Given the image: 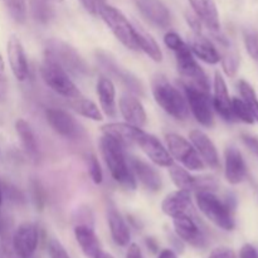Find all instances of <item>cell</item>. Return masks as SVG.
<instances>
[{"instance_id":"cell-25","label":"cell","mask_w":258,"mask_h":258,"mask_svg":"<svg viewBox=\"0 0 258 258\" xmlns=\"http://www.w3.org/2000/svg\"><path fill=\"white\" fill-rule=\"evenodd\" d=\"M194 14L201 19L204 27L211 33H216L221 30V22L219 14L214 0H189Z\"/></svg>"},{"instance_id":"cell-22","label":"cell","mask_w":258,"mask_h":258,"mask_svg":"<svg viewBox=\"0 0 258 258\" xmlns=\"http://www.w3.org/2000/svg\"><path fill=\"white\" fill-rule=\"evenodd\" d=\"M7 53L13 75L18 81H25V78L28 77V62L19 38L15 35L9 38L7 44Z\"/></svg>"},{"instance_id":"cell-45","label":"cell","mask_w":258,"mask_h":258,"mask_svg":"<svg viewBox=\"0 0 258 258\" xmlns=\"http://www.w3.org/2000/svg\"><path fill=\"white\" fill-rule=\"evenodd\" d=\"M209 258H237V256L233 249L228 248V247H218L212 251Z\"/></svg>"},{"instance_id":"cell-8","label":"cell","mask_w":258,"mask_h":258,"mask_svg":"<svg viewBox=\"0 0 258 258\" xmlns=\"http://www.w3.org/2000/svg\"><path fill=\"white\" fill-rule=\"evenodd\" d=\"M185 100L201 125L206 127H212L214 123L213 101L211 98V92L201 90L190 83H183Z\"/></svg>"},{"instance_id":"cell-51","label":"cell","mask_w":258,"mask_h":258,"mask_svg":"<svg viewBox=\"0 0 258 258\" xmlns=\"http://www.w3.org/2000/svg\"><path fill=\"white\" fill-rule=\"evenodd\" d=\"M97 258H113V257L111 256L110 253H106V252H103V251H102V252H101L100 254H98Z\"/></svg>"},{"instance_id":"cell-36","label":"cell","mask_w":258,"mask_h":258,"mask_svg":"<svg viewBox=\"0 0 258 258\" xmlns=\"http://www.w3.org/2000/svg\"><path fill=\"white\" fill-rule=\"evenodd\" d=\"M243 40L247 53L258 66V30L254 28H246L243 30Z\"/></svg>"},{"instance_id":"cell-11","label":"cell","mask_w":258,"mask_h":258,"mask_svg":"<svg viewBox=\"0 0 258 258\" xmlns=\"http://www.w3.org/2000/svg\"><path fill=\"white\" fill-rule=\"evenodd\" d=\"M45 117L53 130L70 140H78L85 136V130L75 117L62 108H48Z\"/></svg>"},{"instance_id":"cell-54","label":"cell","mask_w":258,"mask_h":258,"mask_svg":"<svg viewBox=\"0 0 258 258\" xmlns=\"http://www.w3.org/2000/svg\"><path fill=\"white\" fill-rule=\"evenodd\" d=\"M0 258H5V257H4V254H3V253H0Z\"/></svg>"},{"instance_id":"cell-14","label":"cell","mask_w":258,"mask_h":258,"mask_svg":"<svg viewBox=\"0 0 258 258\" xmlns=\"http://www.w3.org/2000/svg\"><path fill=\"white\" fill-rule=\"evenodd\" d=\"M39 239L38 227L34 223L25 222L13 232V244L20 258H28L35 253Z\"/></svg>"},{"instance_id":"cell-30","label":"cell","mask_w":258,"mask_h":258,"mask_svg":"<svg viewBox=\"0 0 258 258\" xmlns=\"http://www.w3.org/2000/svg\"><path fill=\"white\" fill-rule=\"evenodd\" d=\"M134 28H135V37L139 49L144 50L155 62H161L163 60V52H161L156 40L153 38V35L146 32L140 25H134Z\"/></svg>"},{"instance_id":"cell-24","label":"cell","mask_w":258,"mask_h":258,"mask_svg":"<svg viewBox=\"0 0 258 258\" xmlns=\"http://www.w3.org/2000/svg\"><path fill=\"white\" fill-rule=\"evenodd\" d=\"M213 107L216 108V111L223 120H234L233 112H232V98L229 96L226 81L219 72H216V75H214Z\"/></svg>"},{"instance_id":"cell-46","label":"cell","mask_w":258,"mask_h":258,"mask_svg":"<svg viewBox=\"0 0 258 258\" xmlns=\"http://www.w3.org/2000/svg\"><path fill=\"white\" fill-rule=\"evenodd\" d=\"M239 258H258V251L252 244L246 243L239 251Z\"/></svg>"},{"instance_id":"cell-53","label":"cell","mask_w":258,"mask_h":258,"mask_svg":"<svg viewBox=\"0 0 258 258\" xmlns=\"http://www.w3.org/2000/svg\"><path fill=\"white\" fill-rule=\"evenodd\" d=\"M49 2H55V3H62L63 0H49Z\"/></svg>"},{"instance_id":"cell-17","label":"cell","mask_w":258,"mask_h":258,"mask_svg":"<svg viewBox=\"0 0 258 258\" xmlns=\"http://www.w3.org/2000/svg\"><path fill=\"white\" fill-rule=\"evenodd\" d=\"M141 14L160 28H168L171 24V15L161 0H134Z\"/></svg>"},{"instance_id":"cell-35","label":"cell","mask_w":258,"mask_h":258,"mask_svg":"<svg viewBox=\"0 0 258 258\" xmlns=\"http://www.w3.org/2000/svg\"><path fill=\"white\" fill-rule=\"evenodd\" d=\"M232 112H233L234 118H238L241 120L242 122L244 123H254V117L252 115V112L249 111V108L247 107L246 103L243 102L242 98L238 97H233L232 98Z\"/></svg>"},{"instance_id":"cell-49","label":"cell","mask_w":258,"mask_h":258,"mask_svg":"<svg viewBox=\"0 0 258 258\" xmlns=\"http://www.w3.org/2000/svg\"><path fill=\"white\" fill-rule=\"evenodd\" d=\"M158 258H178V257H176V254L174 253L171 249H163Z\"/></svg>"},{"instance_id":"cell-44","label":"cell","mask_w":258,"mask_h":258,"mask_svg":"<svg viewBox=\"0 0 258 258\" xmlns=\"http://www.w3.org/2000/svg\"><path fill=\"white\" fill-rule=\"evenodd\" d=\"M241 138L244 145L249 149V151L258 158V138L249 135V134H242Z\"/></svg>"},{"instance_id":"cell-9","label":"cell","mask_w":258,"mask_h":258,"mask_svg":"<svg viewBox=\"0 0 258 258\" xmlns=\"http://www.w3.org/2000/svg\"><path fill=\"white\" fill-rule=\"evenodd\" d=\"M166 145L169 153L178 161H180L189 170H203L206 164L199 156L198 151L193 148L191 144L183 136L178 134H168L166 135Z\"/></svg>"},{"instance_id":"cell-3","label":"cell","mask_w":258,"mask_h":258,"mask_svg":"<svg viewBox=\"0 0 258 258\" xmlns=\"http://www.w3.org/2000/svg\"><path fill=\"white\" fill-rule=\"evenodd\" d=\"M196 198L199 209L209 221L224 231H233L236 227L233 216L236 201L233 197H228L223 202L213 191L202 190L197 191Z\"/></svg>"},{"instance_id":"cell-37","label":"cell","mask_w":258,"mask_h":258,"mask_svg":"<svg viewBox=\"0 0 258 258\" xmlns=\"http://www.w3.org/2000/svg\"><path fill=\"white\" fill-rule=\"evenodd\" d=\"M10 15L18 24H24L27 20V3L25 0H5Z\"/></svg>"},{"instance_id":"cell-38","label":"cell","mask_w":258,"mask_h":258,"mask_svg":"<svg viewBox=\"0 0 258 258\" xmlns=\"http://www.w3.org/2000/svg\"><path fill=\"white\" fill-rule=\"evenodd\" d=\"M2 188V193L5 194V197L8 198V201L13 204H24L25 203V196L23 194V191L19 188H17L15 185L10 183H3L0 185Z\"/></svg>"},{"instance_id":"cell-39","label":"cell","mask_w":258,"mask_h":258,"mask_svg":"<svg viewBox=\"0 0 258 258\" xmlns=\"http://www.w3.org/2000/svg\"><path fill=\"white\" fill-rule=\"evenodd\" d=\"M87 161H88V169H90V175L92 178V180L95 181L96 184H101L102 183V170H101V165L98 163V159L96 158L93 154H90L87 156Z\"/></svg>"},{"instance_id":"cell-7","label":"cell","mask_w":258,"mask_h":258,"mask_svg":"<svg viewBox=\"0 0 258 258\" xmlns=\"http://www.w3.org/2000/svg\"><path fill=\"white\" fill-rule=\"evenodd\" d=\"M98 15L107 24V27L110 28L113 35L117 38V40H120L126 48L133 50L139 49L135 37V28L120 10L106 4L101 9Z\"/></svg>"},{"instance_id":"cell-26","label":"cell","mask_w":258,"mask_h":258,"mask_svg":"<svg viewBox=\"0 0 258 258\" xmlns=\"http://www.w3.org/2000/svg\"><path fill=\"white\" fill-rule=\"evenodd\" d=\"M107 221L111 236H112L115 243L121 247L127 246L130 243V229L120 212L116 209L112 203H110V206L107 207Z\"/></svg>"},{"instance_id":"cell-41","label":"cell","mask_w":258,"mask_h":258,"mask_svg":"<svg viewBox=\"0 0 258 258\" xmlns=\"http://www.w3.org/2000/svg\"><path fill=\"white\" fill-rule=\"evenodd\" d=\"M48 252H49L50 258H71L68 256L64 247H63L62 244H60V242L55 238H52L48 242Z\"/></svg>"},{"instance_id":"cell-43","label":"cell","mask_w":258,"mask_h":258,"mask_svg":"<svg viewBox=\"0 0 258 258\" xmlns=\"http://www.w3.org/2000/svg\"><path fill=\"white\" fill-rule=\"evenodd\" d=\"M81 2H82L85 9L93 15L100 14L101 9L106 5L105 0H81Z\"/></svg>"},{"instance_id":"cell-2","label":"cell","mask_w":258,"mask_h":258,"mask_svg":"<svg viewBox=\"0 0 258 258\" xmlns=\"http://www.w3.org/2000/svg\"><path fill=\"white\" fill-rule=\"evenodd\" d=\"M100 146L103 160L115 181H117L127 190H134L136 188V179L131 170L130 164L127 163L122 144L116 141L111 136L103 135L101 138Z\"/></svg>"},{"instance_id":"cell-15","label":"cell","mask_w":258,"mask_h":258,"mask_svg":"<svg viewBox=\"0 0 258 258\" xmlns=\"http://www.w3.org/2000/svg\"><path fill=\"white\" fill-rule=\"evenodd\" d=\"M196 217H178L174 219V229L181 241L196 248H203L207 246L206 234L203 233L196 222Z\"/></svg>"},{"instance_id":"cell-34","label":"cell","mask_w":258,"mask_h":258,"mask_svg":"<svg viewBox=\"0 0 258 258\" xmlns=\"http://www.w3.org/2000/svg\"><path fill=\"white\" fill-rule=\"evenodd\" d=\"M238 88L239 93H241L242 96V100L246 103L247 107L249 108V111H251L252 115H253L254 120L258 122V97L256 95V91H254L253 87L244 80L239 81Z\"/></svg>"},{"instance_id":"cell-5","label":"cell","mask_w":258,"mask_h":258,"mask_svg":"<svg viewBox=\"0 0 258 258\" xmlns=\"http://www.w3.org/2000/svg\"><path fill=\"white\" fill-rule=\"evenodd\" d=\"M45 59H49L59 64L68 73L86 77L90 75V67L82 55L68 43L59 39H50L45 44Z\"/></svg>"},{"instance_id":"cell-21","label":"cell","mask_w":258,"mask_h":258,"mask_svg":"<svg viewBox=\"0 0 258 258\" xmlns=\"http://www.w3.org/2000/svg\"><path fill=\"white\" fill-rule=\"evenodd\" d=\"M118 106H120L121 115L123 116L126 122L141 128L145 126L146 120H148L145 108L136 96L125 93L121 96Z\"/></svg>"},{"instance_id":"cell-20","label":"cell","mask_w":258,"mask_h":258,"mask_svg":"<svg viewBox=\"0 0 258 258\" xmlns=\"http://www.w3.org/2000/svg\"><path fill=\"white\" fill-rule=\"evenodd\" d=\"M224 174L228 183L237 185L246 178L247 168L241 151L236 146H229L224 154Z\"/></svg>"},{"instance_id":"cell-16","label":"cell","mask_w":258,"mask_h":258,"mask_svg":"<svg viewBox=\"0 0 258 258\" xmlns=\"http://www.w3.org/2000/svg\"><path fill=\"white\" fill-rule=\"evenodd\" d=\"M161 209L166 216L171 218H178L183 216L196 217L190 191L180 190V189L165 197L161 203Z\"/></svg>"},{"instance_id":"cell-47","label":"cell","mask_w":258,"mask_h":258,"mask_svg":"<svg viewBox=\"0 0 258 258\" xmlns=\"http://www.w3.org/2000/svg\"><path fill=\"white\" fill-rule=\"evenodd\" d=\"M126 258H143V253H141L140 247H139L136 243H131L130 246H128Z\"/></svg>"},{"instance_id":"cell-42","label":"cell","mask_w":258,"mask_h":258,"mask_svg":"<svg viewBox=\"0 0 258 258\" xmlns=\"http://www.w3.org/2000/svg\"><path fill=\"white\" fill-rule=\"evenodd\" d=\"M8 93V80L5 75V64L2 54H0V102L7 98Z\"/></svg>"},{"instance_id":"cell-29","label":"cell","mask_w":258,"mask_h":258,"mask_svg":"<svg viewBox=\"0 0 258 258\" xmlns=\"http://www.w3.org/2000/svg\"><path fill=\"white\" fill-rule=\"evenodd\" d=\"M140 128L141 127H136V126L130 125L127 122H113L102 126V131L105 135L111 136L116 141L122 144L123 146L135 144V138Z\"/></svg>"},{"instance_id":"cell-4","label":"cell","mask_w":258,"mask_h":258,"mask_svg":"<svg viewBox=\"0 0 258 258\" xmlns=\"http://www.w3.org/2000/svg\"><path fill=\"white\" fill-rule=\"evenodd\" d=\"M153 95L156 103L175 120L184 121L189 116V106L179 90L174 87L164 76L153 81Z\"/></svg>"},{"instance_id":"cell-13","label":"cell","mask_w":258,"mask_h":258,"mask_svg":"<svg viewBox=\"0 0 258 258\" xmlns=\"http://www.w3.org/2000/svg\"><path fill=\"white\" fill-rule=\"evenodd\" d=\"M135 144L141 148V150L151 159L153 163H155L159 166H165L169 168L173 165L174 161L171 158L170 153L164 148L163 144L151 134L145 133L143 128H140L135 138Z\"/></svg>"},{"instance_id":"cell-31","label":"cell","mask_w":258,"mask_h":258,"mask_svg":"<svg viewBox=\"0 0 258 258\" xmlns=\"http://www.w3.org/2000/svg\"><path fill=\"white\" fill-rule=\"evenodd\" d=\"M15 130H17L18 136L20 138V141H22V145L24 148L25 153L30 158L37 160L38 156H39V149H38L37 139H35V135L29 123L25 120H23V118H19L15 122Z\"/></svg>"},{"instance_id":"cell-1","label":"cell","mask_w":258,"mask_h":258,"mask_svg":"<svg viewBox=\"0 0 258 258\" xmlns=\"http://www.w3.org/2000/svg\"><path fill=\"white\" fill-rule=\"evenodd\" d=\"M166 47L170 48L175 54L176 66L180 75L186 80V83L196 86L201 90L211 92V83L203 68L199 66L191 53L189 45L175 32L166 33L164 37Z\"/></svg>"},{"instance_id":"cell-40","label":"cell","mask_w":258,"mask_h":258,"mask_svg":"<svg viewBox=\"0 0 258 258\" xmlns=\"http://www.w3.org/2000/svg\"><path fill=\"white\" fill-rule=\"evenodd\" d=\"M32 197L35 207H37L39 211H42L43 207H44L45 204V193L44 189L42 188V185L35 180L32 181Z\"/></svg>"},{"instance_id":"cell-10","label":"cell","mask_w":258,"mask_h":258,"mask_svg":"<svg viewBox=\"0 0 258 258\" xmlns=\"http://www.w3.org/2000/svg\"><path fill=\"white\" fill-rule=\"evenodd\" d=\"M97 55V60L100 62V64L110 73L112 77H115L116 80L120 81L126 88H128L131 93L138 96H144V86L141 83V81L136 77L135 75L130 72V71L125 70L122 66L118 64L115 60V58L111 54H108L105 50H97L96 52Z\"/></svg>"},{"instance_id":"cell-18","label":"cell","mask_w":258,"mask_h":258,"mask_svg":"<svg viewBox=\"0 0 258 258\" xmlns=\"http://www.w3.org/2000/svg\"><path fill=\"white\" fill-rule=\"evenodd\" d=\"M128 164H130V168L133 170L135 179H139V181L148 190H160L161 186H163V181H161L160 174L156 171V169L154 166H151L150 164L141 160V159L136 158V156H131L130 160H128Z\"/></svg>"},{"instance_id":"cell-48","label":"cell","mask_w":258,"mask_h":258,"mask_svg":"<svg viewBox=\"0 0 258 258\" xmlns=\"http://www.w3.org/2000/svg\"><path fill=\"white\" fill-rule=\"evenodd\" d=\"M146 244H148L149 249H150L153 253H156V252H158L159 244H158V242L153 238V237H149V238H146Z\"/></svg>"},{"instance_id":"cell-19","label":"cell","mask_w":258,"mask_h":258,"mask_svg":"<svg viewBox=\"0 0 258 258\" xmlns=\"http://www.w3.org/2000/svg\"><path fill=\"white\" fill-rule=\"evenodd\" d=\"M188 45L194 55L208 64H217L221 60V54L216 45L204 33H191L188 37Z\"/></svg>"},{"instance_id":"cell-23","label":"cell","mask_w":258,"mask_h":258,"mask_svg":"<svg viewBox=\"0 0 258 258\" xmlns=\"http://www.w3.org/2000/svg\"><path fill=\"white\" fill-rule=\"evenodd\" d=\"M189 138H190V141L193 143L196 150L201 155L202 160L207 165L211 166L212 169H218L221 163H219L218 151H217V148L213 144V141L201 130L190 131Z\"/></svg>"},{"instance_id":"cell-28","label":"cell","mask_w":258,"mask_h":258,"mask_svg":"<svg viewBox=\"0 0 258 258\" xmlns=\"http://www.w3.org/2000/svg\"><path fill=\"white\" fill-rule=\"evenodd\" d=\"M97 95L100 100L101 108L108 117H116V90L115 85L110 78L101 77L97 81Z\"/></svg>"},{"instance_id":"cell-6","label":"cell","mask_w":258,"mask_h":258,"mask_svg":"<svg viewBox=\"0 0 258 258\" xmlns=\"http://www.w3.org/2000/svg\"><path fill=\"white\" fill-rule=\"evenodd\" d=\"M40 76L48 87L52 88L58 95L63 96L67 100L81 96V91L73 83L68 76L67 71L63 70L59 64L49 59H45L40 66Z\"/></svg>"},{"instance_id":"cell-55","label":"cell","mask_w":258,"mask_h":258,"mask_svg":"<svg viewBox=\"0 0 258 258\" xmlns=\"http://www.w3.org/2000/svg\"><path fill=\"white\" fill-rule=\"evenodd\" d=\"M28 258H35V256H34V254H33V256H30V257H28Z\"/></svg>"},{"instance_id":"cell-33","label":"cell","mask_w":258,"mask_h":258,"mask_svg":"<svg viewBox=\"0 0 258 258\" xmlns=\"http://www.w3.org/2000/svg\"><path fill=\"white\" fill-rule=\"evenodd\" d=\"M29 5L33 18L40 24H48L54 17V9L49 0H29Z\"/></svg>"},{"instance_id":"cell-52","label":"cell","mask_w":258,"mask_h":258,"mask_svg":"<svg viewBox=\"0 0 258 258\" xmlns=\"http://www.w3.org/2000/svg\"><path fill=\"white\" fill-rule=\"evenodd\" d=\"M3 203V193H2V188H0V206Z\"/></svg>"},{"instance_id":"cell-12","label":"cell","mask_w":258,"mask_h":258,"mask_svg":"<svg viewBox=\"0 0 258 258\" xmlns=\"http://www.w3.org/2000/svg\"><path fill=\"white\" fill-rule=\"evenodd\" d=\"M169 173H170V178L175 186L180 190L186 191H202L208 190L214 191L217 189V183L213 178L209 176H193L189 171L181 166L173 165L169 166Z\"/></svg>"},{"instance_id":"cell-27","label":"cell","mask_w":258,"mask_h":258,"mask_svg":"<svg viewBox=\"0 0 258 258\" xmlns=\"http://www.w3.org/2000/svg\"><path fill=\"white\" fill-rule=\"evenodd\" d=\"M75 237L87 258H97L98 254L102 252L101 243L92 227L78 224L75 228Z\"/></svg>"},{"instance_id":"cell-50","label":"cell","mask_w":258,"mask_h":258,"mask_svg":"<svg viewBox=\"0 0 258 258\" xmlns=\"http://www.w3.org/2000/svg\"><path fill=\"white\" fill-rule=\"evenodd\" d=\"M7 221H8V218H5V217L3 216L2 212H0V233H2V231H3V228H4Z\"/></svg>"},{"instance_id":"cell-32","label":"cell","mask_w":258,"mask_h":258,"mask_svg":"<svg viewBox=\"0 0 258 258\" xmlns=\"http://www.w3.org/2000/svg\"><path fill=\"white\" fill-rule=\"evenodd\" d=\"M68 105L77 113H80V115L85 116L87 118H91L93 121H101L103 118L102 112L97 107V105L95 102H92L91 100H88V98L83 97L82 95L76 98L68 100Z\"/></svg>"}]
</instances>
